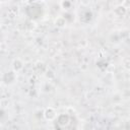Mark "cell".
<instances>
[{"mask_svg": "<svg viewBox=\"0 0 130 130\" xmlns=\"http://www.w3.org/2000/svg\"><path fill=\"white\" fill-rule=\"evenodd\" d=\"M1 129H2V127H1V125H0V130H1Z\"/></svg>", "mask_w": 130, "mask_h": 130, "instance_id": "52a82bcc", "label": "cell"}, {"mask_svg": "<svg viewBox=\"0 0 130 130\" xmlns=\"http://www.w3.org/2000/svg\"><path fill=\"white\" fill-rule=\"evenodd\" d=\"M114 12H115V14L117 16H124L126 14V12H127V7L124 6L123 4H120V5L115 7Z\"/></svg>", "mask_w": 130, "mask_h": 130, "instance_id": "7a4b0ae2", "label": "cell"}, {"mask_svg": "<svg viewBox=\"0 0 130 130\" xmlns=\"http://www.w3.org/2000/svg\"><path fill=\"white\" fill-rule=\"evenodd\" d=\"M123 62H125V67L128 69V68H129V65H128V62H129V58H125V59L123 60Z\"/></svg>", "mask_w": 130, "mask_h": 130, "instance_id": "8992f818", "label": "cell"}, {"mask_svg": "<svg viewBox=\"0 0 130 130\" xmlns=\"http://www.w3.org/2000/svg\"><path fill=\"white\" fill-rule=\"evenodd\" d=\"M57 114H56V111L53 109V108H47L45 111H44V117L46 120H49V121H52L56 118Z\"/></svg>", "mask_w": 130, "mask_h": 130, "instance_id": "6da1fadb", "label": "cell"}, {"mask_svg": "<svg viewBox=\"0 0 130 130\" xmlns=\"http://www.w3.org/2000/svg\"><path fill=\"white\" fill-rule=\"evenodd\" d=\"M0 8H1V4H0Z\"/></svg>", "mask_w": 130, "mask_h": 130, "instance_id": "ba28073f", "label": "cell"}, {"mask_svg": "<svg viewBox=\"0 0 130 130\" xmlns=\"http://www.w3.org/2000/svg\"><path fill=\"white\" fill-rule=\"evenodd\" d=\"M54 23H55L56 26L62 28V27H65V25H66V19H65V17H63V16H58V17L55 19Z\"/></svg>", "mask_w": 130, "mask_h": 130, "instance_id": "3957f363", "label": "cell"}, {"mask_svg": "<svg viewBox=\"0 0 130 130\" xmlns=\"http://www.w3.org/2000/svg\"><path fill=\"white\" fill-rule=\"evenodd\" d=\"M12 67H13V69L15 70V71H19V70H21L22 68H23V63H22V61L20 60V59H14L13 60V62H12Z\"/></svg>", "mask_w": 130, "mask_h": 130, "instance_id": "277c9868", "label": "cell"}, {"mask_svg": "<svg viewBox=\"0 0 130 130\" xmlns=\"http://www.w3.org/2000/svg\"><path fill=\"white\" fill-rule=\"evenodd\" d=\"M60 4H61V6L63 8H65V7L66 8H70V6H71V2L70 1H62Z\"/></svg>", "mask_w": 130, "mask_h": 130, "instance_id": "5b68a950", "label": "cell"}]
</instances>
